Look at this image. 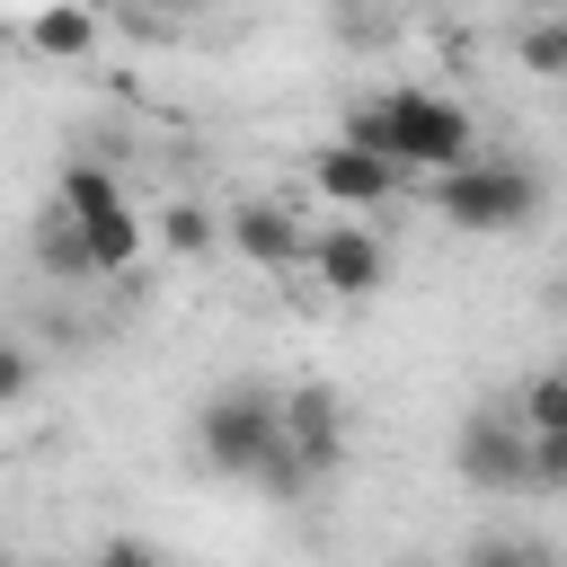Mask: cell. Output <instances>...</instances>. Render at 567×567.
Segmentation results:
<instances>
[{
    "label": "cell",
    "mask_w": 567,
    "mask_h": 567,
    "mask_svg": "<svg viewBox=\"0 0 567 567\" xmlns=\"http://www.w3.org/2000/svg\"><path fill=\"white\" fill-rule=\"evenodd\" d=\"M452 461H461V478H470L478 496H514V487H532V434H523L505 408H470L461 434H452Z\"/></svg>",
    "instance_id": "5b68a950"
},
{
    "label": "cell",
    "mask_w": 567,
    "mask_h": 567,
    "mask_svg": "<svg viewBox=\"0 0 567 567\" xmlns=\"http://www.w3.org/2000/svg\"><path fill=\"white\" fill-rule=\"evenodd\" d=\"M301 266H310L337 301H363V292H381V284H390V248H381L363 221H328V230H310Z\"/></svg>",
    "instance_id": "ba28073f"
},
{
    "label": "cell",
    "mask_w": 567,
    "mask_h": 567,
    "mask_svg": "<svg viewBox=\"0 0 567 567\" xmlns=\"http://www.w3.org/2000/svg\"><path fill=\"white\" fill-rule=\"evenodd\" d=\"M399 186H408V177H399L390 159L354 151V142H319V151H310V195L337 204V213H372V204H390Z\"/></svg>",
    "instance_id": "9c48e42d"
},
{
    "label": "cell",
    "mask_w": 567,
    "mask_h": 567,
    "mask_svg": "<svg viewBox=\"0 0 567 567\" xmlns=\"http://www.w3.org/2000/svg\"><path fill=\"white\" fill-rule=\"evenodd\" d=\"M168 9H204V0H168Z\"/></svg>",
    "instance_id": "ffe728a7"
},
{
    "label": "cell",
    "mask_w": 567,
    "mask_h": 567,
    "mask_svg": "<svg viewBox=\"0 0 567 567\" xmlns=\"http://www.w3.org/2000/svg\"><path fill=\"white\" fill-rule=\"evenodd\" d=\"M35 266H44L53 284H80V275H89V248H80V230L62 221V204L35 221Z\"/></svg>",
    "instance_id": "8fae6325"
},
{
    "label": "cell",
    "mask_w": 567,
    "mask_h": 567,
    "mask_svg": "<svg viewBox=\"0 0 567 567\" xmlns=\"http://www.w3.org/2000/svg\"><path fill=\"white\" fill-rule=\"evenodd\" d=\"M27 390H35V354L0 337V408H27Z\"/></svg>",
    "instance_id": "2e32d148"
},
{
    "label": "cell",
    "mask_w": 567,
    "mask_h": 567,
    "mask_svg": "<svg viewBox=\"0 0 567 567\" xmlns=\"http://www.w3.org/2000/svg\"><path fill=\"white\" fill-rule=\"evenodd\" d=\"M523 71L532 80H558L567 71V18H532L523 27Z\"/></svg>",
    "instance_id": "5bb4252c"
},
{
    "label": "cell",
    "mask_w": 567,
    "mask_h": 567,
    "mask_svg": "<svg viewBox=\"0 0 567 567\" xmlns=\"http://www.w3.org/2000/svg\"><path fill=\"white\" fill-rule=\"evenodd\" d=\"M53 204H62V221L80 230L89 275H133V266H142V204L124 195V177H115L106 159H62Z\"/></svg>",
    "instance_id": "3957f363"
},
{
    "label": "cell",
    "mask_w": 567,
    "mask_h": 567,
    "mask_svg": "<svg viewBox=\"0 0 567 567\" xmlns=\"http://www.w3.org/2000/svg\"><path fill=\"white\" fill-rule=\"evenodd\" d=\"M97 567H159V558H151L142 540H106V549H97Z\"/></svg>",
    "instance_id": "ac0fdd59"
},
{
    "label": "cell",
    "mask_w": 567,
    "mask_h": 567,
    "mask_svg": "<svg viewBox=\"0 0 567 567\" xmlns=\"http://www.w3.org/2000/svg\"><path fill=\"white\" fill-rule=\"evenodd\" d=\"M337 142H354V151L390 159L399 177H434V168L478 159V115H470L461 97H443V89H390V97L346 106Z\"/></svg>",
    "instance_id": "6da1fadb"
},
{
    "label": "cell",
    "mask_w": 567,
    "mask_h": 567,
    "mask_svg": "<svg viewBox=\"0 0 567 567\" xmlns=\"http://www.w3.org/2000/svg\"><path fill=\"white\" fill-rule=\"evenodd\" d=\"M195 452H204V470H221V478H257V461L275 452V399H266V390H221V399H204Z\"/></svg>",
    "instance_id": "277c9868"
},
{
    "label": "cell",
    "mask_w": 567,
    "mask_h": 567,
    "mask_svg": "<svg viewBox=\"0 0 567 567\" xmlns=\"http://www.w3.org/2000/svg\"><path fill=\"white\" fill-rule=\"evenodd\" d=\"M416 186H425V213H443L470 239H514L549 213V177L532 159H461V168H434Z\"/></svg>",
    "instance_id": "7a4b0ae2"
},
{
    "label": "cell",
    "mask_w": 567,
    "mask_h": 567,
    "mask_svg": "<svg viewBox=\"0 0 567 567\" xmlns=\"http://www.w3.org/2000/svg\"><path fill=\"white\" fill-rule=\"evenodd\" d=\"M275 443L301 461V478H328V470L346 461V399H337L328 381L284 390V399H275Z\"/></svg>",
    "instance_id": "8992f818"
},
{
    "label": "cell",
    "mask_w": 567,
    "mask_h": 567,
    "mask_svg": "<svg viewBox=\"0 0 567 567\" xmlns=\"http://www.w3.org/2000/svg\"><path fill=\"white\" fill-rule=\"evenodd\" d=\"M159 248H168V257H204V248H213V204H195V195L159 204Z\"/></svg>",
    "instance_id": "7c38bea8"
},
{
    "label": "cell",
    "mask_w": 567,
    "mask_h": 567,
    "mask_svg": "<svg viewBox=\"0 0 567 567\" xmlns=\"http://www.w3.org/2000/svg\"><path fill=\"white\" fill-rule=\"evenodd\" d=\"M97 0H44L35 18H27V44L44 53V62H89L97 53Z\"/></svg>",
    "instance_id": "30bf717a"
},
{
    "label": "cell",
    "mask_w": 567,
    "mask_h": 567,
    "mask_svg": "<svg viewBox=\"0 0 567 567\" xmlns=\"http://www.w3.org/2000/svg\"><path fill=\"white\" fill-rule=\"evenodd\" d=\"M470 567H549V549L514 540V532H487V540H470Z\"/></svg>",
    "instance_id": "9a60e30c"
},
{
    "label": "cell",
    "mask_w": 567,
    "mask_h": 567,
    "mask_svg": "<svg viewBox=\"0 0 567 567\" xmlns=\"http://www.w3.org/2000/svg\"><path fill=\"white\" fill-rule=\"evenodd\" d=\"M532 487H567V434H532Z\"/></svg>",
    "instance_id": "e0dca14e"
},
{
    "label": "cell",
    "mask_w": 567,
    "mask_h": 567,
    "mask_svg": "<svg viewBox=\"0 0 567 567\" xmlns=\"http://www.w3.org/2000/svg\"><path fill=\"white\" fill-rule=\"evenodd\" d=\"M221 239H230L257 275H292V266H301V248H310L301 213H292V204H275V195H239V204L221 213Z\"/></svg>",
    "instance_id": "52a82bcc"
},
{
    "label": "cell",
    "mask_w": 567,
    "mask_h": 567,
    "mask_svg": "<svg viewBox=\"0 0 567 567\" xmlns=\"http://www.w3.org/2000/svg\"><path fill=\"white\" fill-rule=\"evenodd\" d=\"M532 9H540V18H558V0H532Z\"/></svg>",
    "instance_id": "d6986e66"
},
{
    "label": "cell",
    "mask_w": 567,
    "mask_h": 567,
    "mask_svg": "<svg viewBox=\"0 0 567 567\" xmlns=\"http://www.w3.org/2000/svg\"><path fill=\"white\" fill-rule=\"evenodd\" d=\"M514 425H523V434H567V381H558V372H532Z\"/></svg>",
    "instance_id": "4fadbf2b"
}]
</instances>
